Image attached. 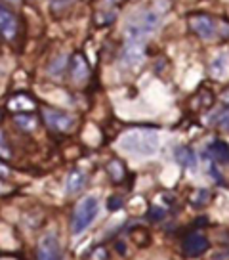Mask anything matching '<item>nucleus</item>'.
Segmentation results:
<instances>
[{
  "label": "nucleus",
  "mask_w": 229,
  "mask_h": 260,
  "mask_svg": "<svg viewBox=\"0 0 229 260\" xmlns=\"http://www.w3.org/2000/svg\"><path fill=\"white\" fill-rule=\"evenodd\" d=\"M145 60V46L141 44V40H130L122 52V62L128 67H137L143 64Z\"/></svg>",
  "instance_id": "nucleus-7"
},
{
  "label": "nucleus",
  "mask_w": 229,
  "mask_h": 260,
  "mask_svg": "<svg viewBox=\"0 0 229 260\" xmlns=\"http://www.w3.org/2000/svg\"><path fill=\"white\" fill-rule=\"evenodd\" d=\"M208 249V239L202 233H191L183 241V251L187 257H198Z\"/></svg>",
  "instance_id": "nucleus-8"
},
{
  "label": "nucleus",
  "mask_w": 229,
  "mask_h": 260,
  "mask_svg": "<svg viewBox=\"0 0 229 260\" xmlns=\"http://www.w3.org/2000/svg\"><path fill=\"white\" fill-rule=\"evenodd\" d=\"M15 123L25 130L34 129V117H31V115H17V117H15Z\"/></svg>",
  "instance_id": "nucleus-15"
},
{
  "label": "nucleus",
  "mask_w": 229,
  "mask_h": 260,
  "mask_svg": "<svg viewBox=\"0 0 229 260\" xmlns=\"http://www.w3.org/2000/svg\"><path fill=\"white\" fill-rule=\"evenodd\" d=\"M153 218H161V216H164V211H159V209H153Z\"/></svg>",
  "instance_id": "nucleus-20"
},
{
  "label": "nucleus",
  "mask_w": 229,
  "mask_h": 260,
  "mask_svg": "<svg viewBox=\"0 0 229 260\" xmlns=\"http://www.w3.org/2000/svg\"><path fill=\"white\" fill-rule=\"evenodd\" d=\"M10 2H17V0H10Z\"/></svg>",
  "instance_id": "nucleus-22"
},
{
  "label": "nucleus",
  "mask_w": 229,
  "mask_h": 260,
  "mask_svg": "<svg viewBox=\"0 0 229 260\" xmlns=\"http://www.w3.org/2000/svg\"><path fill=\"white\" fill-rule=\"evenodd\" d=\"M210 71H212V75H214L216 79L226 77V73H228V60H226V54H224V56H218V58L210 64Z\"/></svg>",
  "instance_id": "nucleus-14"
},
{
  "label": "nucleus",
  "mask_w": 229,
  "mask_h": 260,
  "mask_svg": "<svg viewBox=\"0 0 229 260\" xmlns=\"http://www.w3.org/2000/svg\"><path fill=\"white\" fill-rule=\"evenodd\" d=\"M15 32H17V21L14 12H10L6 6L0 4V34L10 40L15 36Z\"/></svg>",
  "instance_id": "nucleus-9"
},
{
  "label": "nucleus",
  "mask_w": 229,
  "mask_h": 260,
  "mask_svg": "<svg viewBox=\"0 0 229 260\" xmlns=\"http://www.w3.org/2000/svg\"><path fill=\"white\" fill-rule=\"evenodd\" d=\"M107 207H109V211H117V209L122 207V199L121 197H111L109 203H107Z\"/></svg>",
  "instance_id": "nucleus-17"
},
{
  "label": "nucleus",
  "mask_w": 229,
  "mask_h": 260,
  "mask_svg": "<svg viewBox=\"0 0 229 260\" xmlns=\"http://www.w3.org/2000/svg\"><path fill=\"white\" fill-rule=\"evenodd\" d=\"M0 155L2 157H10V149L6 146V140H4V134L0 132Z\"/></svg>",
  "instance_id": "nucleus-18"
},
{
  "label": "nucleus",
  "mask_w": 229,
  "mask_h": 260,
  "mask_svg": "<svg viewBox=\"0 0 229 260\" xmlns=\"http://www.w3.org/2000/svg\"><path fill=\"white\" fill-rule=\"evenodd\" d=\"M109 172H111L113 180H122V176H124V168H122V164L117 161L109 162Z\"/></svg>",
  "instance_id": "nucleus-16"
},
{
  "label": "nucleus",
  "mask_w": 229,
  "mask_h": 260,
  "mask_svg": "<svg viewBox=\"0 0 229 260\" xmlns=\"http://www.w3.org/2000/svg\"><path fill=\"white\" fill-rule=\"evenodd\" d=\"M189 27L195 34H198L204 40H212L216 36V23L210 16H204V14L191 16L189 17Z\"/></svg>",
  "instance_id": "nucleus-6"
},
{
  "label": "nucleus",
  "mask_w": 229,
  "mask_h": 260,
  "mask_svg": "<svg viewBox=\"0 0 229 260\" xmlns=\"http://www.w3.org/2000/svg\"><path fill=\"white\" fill-rule=\"evenodd\" d=\"M119 147L139 157H153L159 153L161 138L155 130H130L119 140Z\"/></svg>",
  "instance_id": "nucleus-1"
},
{
  "label": "nucleus",
  "mask_w": 229,
  "mask_h": 260,
  "mask_svg": "<svg viewBox=\"0 0 229 260\" xmlns=\"http://www.w3.org/2000/svg\"><path fill=\"white\" fill-rule=\"evenodd\" d=\"M105 2H107V4H119L121 0H105Z\"/></svg>",
  "instance_id": "nucleus-21"
},
{
  "label": "nucleus",
  "mask_w": 229,
  "mask_h": 260,
  "mask_svg": "<svg viewBox=\"0 0 229 260\" xmlns=\"http://www.w3.org/2000/svg\"><path fill=\"white\" fill-rule=\"evenodd\" d=\"M38 260H63L61 245L56 233H46L38 241Z\"/></svg>",
  "instance_id": "nucleus-4"
},
{
  "label": "nucleus",
  "mask_w": 229,
  "mask_h": 260,
  "mask_svg": "<svg viewBox=\"0 0 229 260\" xmlns=\"http://www.w3.org/2000/svg\"><path fill=\"white\" fill-rule=\"evenodd\" d=\"M0 260H4V259H0Z\"/></svg>",
  "instance_id": "nucleus-23"
},
{
  "label": "nucleus",
  "mask_w": 229,
  "mask_h": 260,
  "mask_svg": "<svg viewBox=\"0 0 229 260\" xmlns=\"http://www.w3.org/2000/svg\"><path fill=\"white\" fill-rule=\"evenodd\" d=\"M8 176H10V168L4 162H0V178H8Z\"/></svg>",
  "instance_id": "nucleus-19"
},
{
  "label": "nucleus",
  "mask_w": 229,
  "mask_h": 260,
  "mask_svg": "<svg viewBox=\"0 0 229 260\" xmlns=\"http://www.w3.org/2000/svg\"><path fill=\"white\" fill-rule=\"evenodd\" d=\"M99 214V199L96 195H86L75 209L73 222H71V231L73 235H80L92 226V222Z\"/></svg>",
  "instance_id": "nucleus-3"
},
{
  "label": "nucleus",
  "mask_w": 229,
  "mask_h": 260,
  "mask_svg": "<svg viewBox=\"0 0 229 260\" xmlns=\"http://www.w3.org/2000/svg\"><path fill=\"white\" fill-rule=\"evenodd\" d=\"M90 75V67L86 64L82 54H75L71 60V77L75 82H84Z\"/></svg>",
  "instance_id": "nucleus-10"
},
{
  "label": "nucleus",
  "mask_w": 229,
  "mask_h": 260,
  "mask_svg": "<svg viewBox=\"0 0 229 260\" xmlns=\"http://www.w3.org/2000/svg\"><path fill=\"white\" fill-rule=\"evenodd\" d=\"M208 151H210V155L218 162H222V164L228 162V146H226L224 142H214V144L208 147Z\"/></svg>",
  "instance_id": "nucleus-13"
},
{
  "label": "nucleus",
  "mask_w": 229,
  "mask_h": 260,
  "mask_svg": "<svg viewBox=\"0 0 229 260\" xmlns=\"http://www.w3.org/2000/svg\"><path fill=\"white\" fill-rule=\"evenodd\" d=\"M176 161L180 162V164H183L185 168H189V170H195L197 168V157H195V151L191 149V147H178L176 149Z\"/></svg>",
  "instance_id": "nucleus-12"
},
{
  "label": "nucleus",
  "mask_w": 229,
  "mask_h": 260,
  "mask_svg": "<svg viewBox=\"0 0 229 260\" xmlns=\"http://www.w3.org/2000/svg\"><path fill=\"white\" fill-rule=\"evenodd\" d=\"M170 8L168 0H155L153 6L149 10H143L128 27V38L130 40H141L145 34H151L159 27L163 16L166 14V10Z\"/></svg>",
  "instance_id": "nucleus-2"
},
{
  "label": "nucleus",
  "mask_w": 229,
  "mask_h": 260,
  "mask_svg": "<svg viewBox=\"0 0 229 260\" xmlns=\"http://www.w3.org/2000/svg\"><path fill=\"white\" fill-rule=\"evenodd\" d=\"M42 115H44L46 125L52 130L67 132V130H71L75 127V117H71L69 113H63L60 109H44Z\"/></svg>",
  "instance_id": "nucleus-5"
},
{
  "label": "nucleus",
  "mask_w": 229,
  "mask_h": 260,
  "mask_svg": "<svg viewBox=\"0 0 229 260\" xmlns=\"http://www.w3.org/2000/svg\"><path fill=\"white\" fill-rule=\"evenodd\" d=\"M84 184H86V174L78 168L71 170L69 176H67V194H78L84 188Z\"/></svg>",
  "instance_id": "nucleus-11"
}]
</instances>
